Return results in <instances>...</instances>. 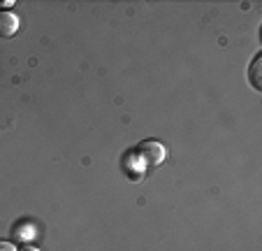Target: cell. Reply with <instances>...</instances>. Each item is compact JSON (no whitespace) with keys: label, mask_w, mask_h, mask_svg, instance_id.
<instances>
[{"label":"cell","mask_w":262,"mask_h":251,"mask_svg":"<svg viewBox=\"0 0 262 251\" xmlns=\"http://www.w3.org/2000/svg\"><path fill=\"white\" fill-rule=\"evenodd\" d=\"M135 153H137V158H142L144 165H151V167L160 165V163L165 161V147L160 142H156V140H144V142H139Z\"/></svg>","instance_id":"6da1fadb"},{"label":"cell","mask_w":262,"mask_h":251,"mask_svg":"<svg viewBox=\"0 0 262 251\" xmlns=\"http://www.w3.org/2000/svg\"><path fill=\"white\" fill-rule=\"evenodd\" d=\"M0 251H16V246L12 244V242H5V240H0Z\"/></svg>","instance_id":"277c9868"},{"label":"cell","mask_w":262,"mask_h":251,"mask_svg":"<svg viewBox=\"0 0 262 251\" xmlns=\"http://www.w3.org/2000/svg\"><path fill=\"white\" fill-rule=\"evenodd\" d=\"M260 63H262V54H255L251 68H248V79H251V86L255 91H262V79H260Z\"/></svg>","instance_id":"3957f363"},{"label":"cell","mask_w":262,"mask_h":251,"mask_svg":"<svg viewBox=\"0 0 262 251\" xmlns=\"http://www.w3.org/2000/svg\"><path fill=\"white\" fill-rule=\"evenodd\" d=\"M16 251H40V249H35V246H21V249H16Z\"/></svg>","instance_id":"5b68a950"},{"label":"cell","mask_w":262,"mask_h":251,"mask_svg":"<svg viewBox=\"0 0 262 251\" xmlns=\"http://www.w3.org/2000/svg\"><path fill=\"white\" fill-rule=\"evenodd\" d=\"M21 28V21L14 12H7V10H0V37L7 40V37H14Z\"/></svg>","instance_id":"7a4b0ae2"}]
</instances>
